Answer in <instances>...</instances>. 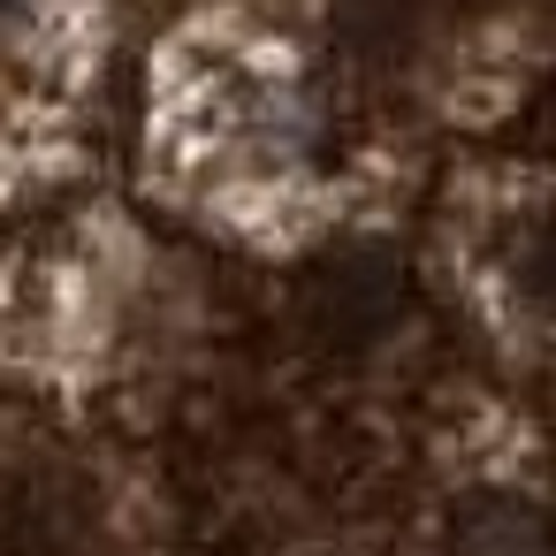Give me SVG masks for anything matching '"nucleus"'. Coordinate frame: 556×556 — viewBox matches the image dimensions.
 Instances as JSON below:
<instances>
[{
  "label": "nucleus",
  "mask_w": 556,
  "mask_h": 556,
  "mask_svg": "<svg viewBox=\"0 0 556 556\" xmlns=\"http://www.w3.org/2000/svg\"><path fill=\"white\" fill-rule=\"evenodd\" d=\"M457 556H548V526L510 495H480L457 518Z\"/></svg>",
  "instance_id": "f257e3e1"
}]
</instances>
